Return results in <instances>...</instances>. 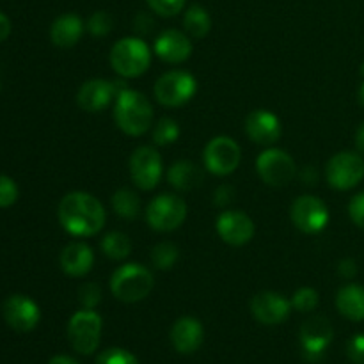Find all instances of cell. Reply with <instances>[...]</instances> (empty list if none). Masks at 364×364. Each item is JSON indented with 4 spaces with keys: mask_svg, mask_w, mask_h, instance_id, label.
Masks as SVG:
<instances>
[{
    "mask_svg": "<svg viewBox=\"0 0 364 364\" xmlns=\"http://www.w3.org/2000/svg\"><path fill=\"white\" fill-rule=\"evenodd\" d=\"M48 364H78L75 359L68 358V355H55V358L50 359Z\"/></svg>",
    "mask_w": 364,
    "mask_h": 364,
    "instance_id": "b9f144b4",
    "label": "cell"
},
{
    "mask_svg": "<svg viewBox=\"0 0 364 364\" xmlns=\"http://www.w3.org/2000/svg\"><path fill=\"white\" fill-rule=\"evenodd\" d=\"M205 331L199 320L192 316H181L171 329V343L180 354H194L203 345Z\"/></svg>",
    "mask_w": 364,
    "mask_h": 364,
    "instance_id": "ffe728a7",
    "label": "cell"
},
{
    "mask_svg": "<svg viewBox=\"0 0 364 364\" xmlns=\"http://www.w3.org/2000/svg\"><path fill=\"white\" fill-rule=\"evenodd\" d=\"M338 272H340L345 279H352V277H355V274H358V265H355L354 259L350 258L341 259L340 265H338Z\"/></svg>",
    "mask_w": 364,
    "mask_h": 364,
    "instance_id": "f35d334b",
    "label": "cell"
},
{
    "mask_svg": "<svg viewBox=\"0 0 364 364\" xmlns=\"http://www.w3.org/2000/svg\"><path fill=\"white\" fill-rule=\"evenodd\" d=\"M178 258H180V251L173 242H160L151 251V262L159 270L173 269Z\"/></svg>",
    "mask_w": 364,
    "mask_h": 364,
    "instance_id": "83f0119b",
    "label": "cell"
},
{
    "mask_svg": "<svg viewBox=\"0 0 364 364\" xmlns=\"http://www.w3.org/2000/svg\"><path fill=\"white\" fill-rule=\"evenodd\" d=\"M164 166L162 159L151 146H141L130 156L132 181L141 191H153L160 183Z\"/></svg>",
    "mask_w": 364,
    "mask_h": 364,
    "instance_id": "8fae6325",
    "label": "cell"
},
{
    "mask_svg": "<svg viewBox=\"0 0 364 364\" xmlns=\"http://www.w3.org/2000/svg\"><path fill=\"white\" fill-rule=\"evenodd\" d=\"M105 208L89 192H70L59 203L60 226L75 237H92L105 226Z\"/></svg>",
    "mask_w": 364,
    "mask_h": 364,
    "instance_id": "6da1fadb",
    "label": "cell"
},
{
    "mask_svg": "<svg viewBox=\"0 0 364 364\" xmlns=\"http://www.w3.org/2000/svg\"><path fill=\"white\" fill-rule=\"evenodd\" d=\"M167 180L173 185L176 191H194L196 187L203 183L205 174H203L201 167L196 166L191 160H178L171 166L169 173H167Z\"/></svg>",
    "mask_w": 364,
    "mask_h": 364,
    "instance_id": "603a6c76",
    "label": "cell"
},
{
    "mask_svg": "<svg viewBox=\"0 0 364 364\" xmlns=\"http://www.w3.org/2000/svg\"><path fill=\"white\" fill-rule=\"evenodd\" d=\"M217 233L226 244L245 245L255 237V223L251 217L238 210H226L217 219Z\"/></svg>",
    "mask_w": 364,
    "mask_h": 364,
    "instance_id": "e0dca14e",
    "label": "cell"
},
{
    "mask_svg": "<svg viewBox=\"0 0 364 364\" xmlns=\"http://www.w3.org/2000/svg\"><path fill=\"white\" fill-rule=\"evenodd\" d=\"M4 320L11 329L18 331V333H28V331L36 329V326L41 320V311L39 306L36 304L32 299L27 295H11L6 302H4Z\"/></svg>",
    "mask_w": 364,
    "mask_h": 364,
    "instance_id": "9a60e30c",
    "label": "cell"
},
{
    "mask_svg": "<svg viewBox=\"0 0 364 364\" xmlns=\"http://www.w3.org/2000/svg\"><path fill=\"white\" fill-rule=\"evenodd\" d=\"M155 53L169 64L185 63L192 53V41L188 34H183L176 28H169L156 38Z\"/></svg>",
    "mask_w": 364,
    "mask_h": 364,
    "instance_id": "d6986e66",
    "label": "cell"
},
{
    "mask_svg": "<svg viewBox=\"0 0 364 364\" xmlns=\"http://www.w3.org/2000/svg\"><path fill=\"white\" fill-rule=\"evenodd\" d=\"M153 287H155V279H153L151 270L139 263H127V265L117 267L110 277V290L114 297L128 304L148 297Z\"/></svg>",
    "mask_w": 364,
    "mask_h": 364,
    "instance_id": "3957f363",
    "label": "cell"
},
{
    "mask_svg": "<svg viewBox=\"0 0 364 364\" xmlns=\"http://www.w3.org/2000/svg\"><path fill=\"white\" fill-rule=\"evenodd\" d=\"M183 27L191 38L203 39L208 34L210 28H212V18H210L208 11L205 7L194 4V6H191L185 11Z\"/></svg>",
    "mask_w": 364,
    "mask_h": 364,
    "instance_id": "d4e9b609",
    "label": "cell"
},
{
    "mask_svg": "<svg viewBox=\"0 0 364 364\" xmlns=\"http://www.w3.org/2000/svg\"><path fill=\"white\" fill-rule=\"evenodd\" d=\"M291 308L301 313H309L318 306V291L315 288H299L291 297Z\"/></svg>",
    "mask_w": 364,
    "mask_h": 364,
    "instance_id": "f546056e",
    "label": "cell"
},
{
    "mask_svg": "<svg viewBox=\"0 0 364 364\" xmlns=\"http://www.w3.org/2000/svg\"><path fill=\"white\" fill-rule=\"evenodd\" d=\"M102 251L110 259H124L132 252V242L121 231H112L103 237Z\"/></svg>",
    "mask_w": 364,
    "mask_h": 364,
    "instance_id": "4316f807",
    "label": "cell"
},
{
    "mask_svg": "<svg viewBox=\"0 0 364 364\" xmlns=\"http://www.w3.org/2000/svg\"><path fill=\"white\" fill-rule=\"evenodd\" d=\"M180 137V127L173 117H162L153 128V141L156 146H169Z\"/></svg>",
    "mask_w": 364,
    "mask_h": 364,
    "instance_id": "f1b7e54d",
    "label": "cell"
},
{
    "mask_svg": "<svg viewBox=\"0 0 364 364\" xmlns=\"http://www.w3.org/2000/svg\"><path fill=\"white\" fill-rule=\"evenodd\" d=\"M102 316L92 309H80L68 323V340L75 352L91 355L98 348L102 338Z\"/></svg>",
    "mask_w": 364,
    "mask_h": 364,
    "instance_id": "5b68a950",
    "label": "cell"
},
{
    "mask_svg": "<svg viewBox=\"0 0 364 364\" xmlns=\"http://www.w3.org/2000/svg\"><path fill=\"white\" fill-rule=\"evenodd\" d=\"M348 215H350L352 223L355 226L363 228L364 230V192L354 196L350 199V205H348Z\"/></svg>",
    "mask_w": 364,
    "mask_h": 364,
    "instance_id": "8d00e7d4",
    "label": "cell"
},
{
    "mask_svg": "<svg viewBox=\"0 0 364 364\" xmlns=\"http://www.w3.org/2000/svg\"><path fill=\"white\" fill-rule=\"evenodd\" d=\"M110 64L121 77H141L151 64V52L141 38H123L110 50Z\"/></svg>",
    "mask_w": 364,
    "mask_h": 364,
    "instance_id": "277c9868",
    "label": "cell"
},
{
    "mask_svg": "<svg viewBox=\"0 0 364 364\" xmlns=\"http://www.w3.org/2000/svg\"><path fill=\"white\" fill-rule=\"evenodd\" d=\"M326 176L331 187L336 188V191H350L363 181L364 159L359 153H336L327 162Z\"/></svg>",
    "mask_w": 364,
    "mask_h": 364,
    "instance_id": "ba28073f",
    "label": "cell"
},
{
    "mask_svg": "<svg viewBox=\"0 0 364 364\" xmlns=\"http://www.w3.org/2000/svg\"><path fill=\"white\" fill-rule=\"evenodd\" d=\"M92 265H95V255L89 245L82 244V242H73V244L66 245L60 252V269L64 274L71 277H82L85 274L91 272Z\"/></svg>",
    "mask_w": 364,
    "mask_h": 364,
    "instance_id": "44dd1931",
    "label": "cell"
},
{
    "mask_svg": "<svg viewBox=\"0 0 364 364\" xmlns=\"http://www.w3.org/2000/svg\"><path fill=\"white\" fill-rule=\"evenodd\" d=\"M187 219V203L176 194H160L149 203L146 220L149 228L160 233L174 231Z\"/></svg>",
    "mask_w": 364,
    "mask_h": 364,
    "instance_id": "8992f818",
    "label": "cell"
},
{
    "mask_svg": "<svg viewBox=\"0 0 364 364\" xmlns=\"http://www.w3.org/2000/svg\"><path fill=\"white\" fill-rule=\"evenodd\" d=\"M347 355L352 363L364 364V334H355L347 345Z\"/></svg>",
    "mask_w": 364,
    "mask_h": 364,
    "instance_id": "d590c367",
    "label": "cell"
},
{
    "mask_svg": "<svg viewBox=\"0 0 364 364\" xmlns=\"http://www.w3.org/2000/svg\"><path fill=\"white\" fill-rule=\"evenodd\" d=\"M291 223L302 231V233L315 235L326 230L329 223V210L322 199L315 196H301L295 199L290 210Z\"/></svg>",
    "mask_w": 364,
    "mask_h": 364,
    "instance_id": "7c38bea8",
    "label": "cell"
},
{
    "mask_svg": "<svg viewBox=\"0 0 364 364\" xmlns=\"http://www.w3.org/2000/svg\"><path fill=\"white\" fill-rule=\"evenodd\" d=\"M110 203H112L114 212L119 217H123V219L132 220L139 215V212H141V199H139V196L135 194L134 191H130V188H119V191L112 196V201Z\"/></svg>",
    "mask_w": 364,
    "mask_h": 364,
    "instance_id": "484cf974",
    "label": "cell"
},
{
    "mask_svg": "<svg viewBox=\"0 0 364 364\" xmlns=\"http://www.w3.org/2000/svg\"><path fill=\"white\" fill-rule=\"evenodd\" d=\"M256 169L259 178L270 187H284L297 174V166L294 159L283 149L269 148L256 160Z\"/></svg>",
    "mask_w": 364,
    "mask_h": 364,
    "instance_id": "9c48e42d",
    "label": "cell"
},
{
    "mask_svg": "<svg viewBox=\"0 0 364 364\" xmlns=\"http://www.w3.org/2000/svg\"><path fill=\"white\" fill-rule=\"evenodd\" d=\"M18 187L13 178L0 174V208H9L16 203Z\"/></svg>",
    "mask_w": 364,
    "mask_h": 364,
    "instance_id": "e575fe53",
    "label": "cell"
},
{
    "mask_svg": "<svg viewBox=\"0 0 364 364\" xmlns=\"http://www.w3.org/2000/svg\"><path fill=\"white\" fill-rule=\"evenodd\" d=\"M355 148L364 155V123L358 128V134H355Z\"/></svg>",
    "mask_w": 364,
    "mask_h": 364,
    "instance_id": "60d3db41",
    "label": "cell"
},
{
    "mask_svg": "<svg viewBox=\"0 0 364 364\" xmlns=\"http://www.w3.org/2000/svg\"><path fill=\"white\" fill-rule=\"evenodd\" d=\"M114 119L127 135L146 134L153 124V107L142 92L123 89L114 102Z\"/></svg>",
    "mask_w": 364,
    "mask_h": 364,
    "instance_id": "7a4b0ae2",
    "label": "cell"
},
{
    "mask_svg": "<svg viewBox=\"0 0 364 364\" xmlns=\"http://www.w3.org/2000/svg\"><path fill=\"white\" fill-rule=\"evenodd\" d=\"M146 2L151 7V11L164 18L176 16L185 7V0H146Z\"/></svg>",
    "mask_w": 364,
    "mask_h": 364,
    "instance_id": "d6a6232c",
    "label": "cell"
},
{
    "mask_svg": "<svg viewBox=\"0 0 364 364\" xmlns=\"http://www.w3.org/2000/svg\"><path fill=\"white\" fill-rule=\"evenodd\" d=\"M11 34V21L4 13H0V43L6 41Z\"/></svg>",
    "mask_w": 364,
    "mask_h": 364,
    "instance_id": "ab89813d",
    "label": "cell"
},
{
    "mask_svg": "<svg viewBox=\"0 0 364 364\" xmlns=\"http://www.w3.org/2000/svg\"><path fill=\"white\" fill-rule=\"evenodd\" d=\"M336 308L345 318L352 322L364 320V287L347 284L336 294Z\"/></svg>",
    "mask_w": 364,
    "mask_h": 364,
    "instance_id": "cb8c5ba5",
    "label": "cell"
},
{
    "mask_svg": "<svg viewBox=\"0 0 364 364\" xmlns=\"http://www.w3.org/2000/svg\"><path fill=\"white\" fill-rule=\"evenodd\" d=\"M359 103L364 107V82L361 84V87H359Z\"/></svg>",
    "mask_w": 364,
    "mask_h": 364,
    "instance_id": "7bdbcfd3",
    "label": "cell"
},
{
    "mask_svg": "<svg viewBox=\"0 0 364 364\" xmlns=\"http://www.w3.org/2000/svg\"><path fill=\"white\" fill-rule=\"evenodd\" d=\"M112 16H110L107 11H96L91 14V18L87 20V31L91 32L95 38H103V36L109 34L114 27Z\"/></svg>",
    "mask_w": 364,
    "mask_h": 364,
    "instance_id": "4dcf8cb0",
    "label": "cell"
},
{
    "mask_svg": "<svg viewBox=\"0 0 364 364\" xmlns=\"http://www.w3.org/2000/svg\"><path fill=\"white\" fill-rule=\"evenodd\" d=\"M78 301L85 309H95L102 301V288L96 283L82 284L78 290Z\"/></svg>",
    "mask_w": 364,
    "mask_h": 364,
    "instance_id": "836d02e7",
    "label": "cell"
},
{
    "mask_svg": "<svg viewBox=\"0 0 364 364\" xmlns=\"http://www.w3.org/2000/svg\"><path fill=\"white\" fill-rule=\"evenodd\" d=\"M245 132L256 144L270 146L279 141L283 128H281V121L276 114L265 109H258L252 110L245 119Z\"/></svg>",
    "mask_w": 364,
    "mask_h": 364,
    "instance_id": "ac0fdd59",
    "label": "cell"
},
{
    "mask_svg": "<svg viewBox=\"0 0 364 364\" xmlns=\"http://www.w3.org/2000/svg\"><path fill=\"white\" fill-rule=\"evenodd\" d=\"M123 89H127V85L121 80L91 78L78 89L77 103L85 112H100L107 109Z\"/></svg>",
    "mask_w": 364,
    "mask_h": 364,
    "instance_id": "4fadbf2b",
    "label": "cell"
},
{
    "mask_svg": "<svg viewBox=\"0 0 364 364\" xmlns=\"http://www.w3.org/2000/svg\"><path fill=\"white\" fill-rule=\"evenodd\" d=\"M334 338L333 326L326 316H311L301 327V345L308 361H318Z\"/></svg>",
    "mask_w": 364,
    "mask_h": 364,
    "instance_id": "5bb4252c",
    "label": "cell"
},
{
    "mask_svg": "<svg viewBox=\"0 0 364 364\" xmlns=\"http://www.w3.org/2000/svg\"><path fill=\"white\" fill-rule=\"evenodd\" d=\"M291 302L277 291H259L251 301V313L263 326H279L290 316Z\"/></svg>",
    "mask_w": 364,
    "mask_h": 364,
    "instance_id": "2e32d148",
    "label": "cell"
},
{
    "mask_svg": "<svg viewBox=\"0 0 364 364\" xmlns=\"http://www.w3.org/2000/svg\"><path fill=\"white\" fill-rule=\"evenodd\" d=\"M82 34H84V21L80 16L73 13L60 14L50 28V39L59 48H71L80 41Z\"/></svg>",
    "mask_w": 364,
    "mask_h": 364,
    "instance_id": "7402d4cb",
    "label": "cell"
},
{
    "mask_svg": "<svg viewBox=\"0 0 364 364\" xmlns=\"http://www.w3.org/2000/svg\"><path fill=\"white\" fill-rule=\"evenodd\" d=\"M198 91V82L191 73L181 70H173L164 73L156 80L153 92L156 102L164 107H181L191 102Z\"/></svg>",
    "mask_w": 364,
    "mask_h": 364,
    "instance_id": "52a82bcc",
    "label": "cell"
},
{
    "mask_svg": "<svg viewBox=\"0 0 364 364\" xmlns=\"http://www.w3.org/2000/svg\"><path fill=\"white\" fill-rule=\"evenodd\" d=\"M203 160H205V166L210 173L217 174V176H228L240 166V146L231 137L220 135V137L212 139L206 144Z\"/></svg>",
    "mask_w": 364,
    "mask_h": 364,
    "instance_id": "30bf717a",
    "label": "cell"
},
{
    "mask_svg": "<svg viewBox=\"0 0 364 364\" xmlns=\"http://www.w3.org/2000/svg\"><path fill=\"white\" fill-rule=\"evenodd\" d=\"M96 364H139L135 355L124 348H107L96 359Z\"/></svg>",
    "mask_w": 364,
    "mask_h": 364,
    "instance_id": "1f68e13d",
    "label": "cell"
},
{
    "mask_svg": "<svg viewBox=\"0 0 364 364\" xmlns=\"http://www.w3.org/2000/svg\"><path fill=\"white\" fill-rule=\"evenodd\" d=\"M233 196H235L233 187H230V185H223V187L217 188L215 192V205L220 206V208H224V206H228L231 201H233Z\"/></svg>",
    "mask_w": 364,
    "mask_h": 364,
    "instance_id": "74e56055",
    "label": "cell"
}]
</instances>
